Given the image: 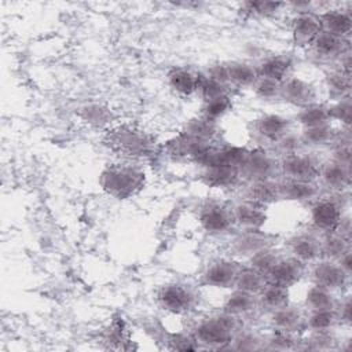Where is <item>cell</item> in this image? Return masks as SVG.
Listing matches in <instances>:
<instances>
[{
    "label": "cell",
    "instance_id": "cell-1",
    "mask_svg": "<svg viewBox=\"0 0 352 352\" xmlns=\"http://www.w3.org/2000/svg\"><path fill=\"white\" fill-rule=\"evenodd\" d=\"M144 184V173L128 164H117L106 168L100 175L102 188L118 199L135 195Z\"/></svg>",
    "mask_w": 352,
    "mask_h": 352
},
{
    "label": "cell",
    "instance_id": "cell-2",
    "mask_svg": "<svg viewBox=\"0 0 352 352\" xmlns=\"http://www.w3.org/2000/svg\"><path fill=\"white\" fill-rule=\"evenodd\" d=\"M107 144L121 155L131 158H150L155 154V142L146 132L132 128L120 126L107 135Z\"/></svg>",
    "mask_w": 352,
    "mask_h": 352
},
{
    "label": "cell",
    "instance_id": "cell-3",
    "mask_svg": "<svg viewBox=\"0 0 352 352\" xmlns=\"http://www.w3.org/2000/svg\"><path fill=\"white\" fill-rule=\"evenodd\" d=\"M238 322L234 315L223 312L221 315L202 320L194 329V338L197 342L210 348H226L231 344Z\"/></svg>",
    "mask_w": 352,
    "mask_h": 352
},
{
    "label": "cell",
    "instance_id": "cell-4",
    "mask_svg": "<svg viewBox=\"0 0 352 352\" xmlns=\"http://www.w3.org/2000/svg\"><path fill=\"white\" fill-rule=\"evenodd\" d=\"M280 172L287 179H298V180H309L314 182L319 175L320 164L311 154L302 153H292L282 157L279 162Z\"/></svg>",
    "mask_w": 352,
    "mask_h": 352
},
{
    "label": "cell",
    "instance_id": "cell-5",
    "mask_svg": "<svg viewBox=\"0 0 352 352\" xmlns=\"http://www.w3.org/2000/svg\"><path fill=\"white\" fill-rule=\"evenodd\" d=\"M342 219L341 202L334 198H319L311 209V221L315 228L323 232L336 231Z\"/></svg>",
    "mask_w": 352,
    "mask_h": 352
},
{
    "label": "cell",
    "instance_id": "cell-6",
    "mask_svg": "<svg viewBox=\"0 0 352 352\" xmlns=\"http://www.w3.org/2000/svg\"><path fill=\"white\" fill-rule=\"evenodd\" d=\"M199 223L202 228L210 234H221L228 231L235 223L232 210L220 202H206L199 209Z\"/></svg>",
    "mask_w": 352,
    "mask_h": 352
},
{
    "label": "cell",
    "instance_id": "cell-7",
    "mask_svg": "<svg viewBox=\"0 0 352 352\" xmlns=\"http://www.w3.org/2000/svg\"><path fill=\"white\" fill-rule=\"evenodd\" d=\"M158 304L173 314H184L194 307L195 296L192 290L180 283L164 286L157 294Z\"/></svg>",
    "mask_w": 352,
    "mask_h": 352
},
{
    "label": "cell",
    "instance_id": "cell-8",
    "mask_svg": "<svg viewBox=\"0 0 352 352\" xmlns=\"http://www.w3.org/2000/svg\"><path fill=\"white\" fill-rule=\"evenodd\" d=\"M322 30L319 15L311 11H300L292 21V38L297 47H311Z\"/></svg>",
    "mask_w": 352,
    "mask_h": 352
},
{
    "label": "cell",
    "instance_id": "cell-9",
    "mask_svg": "<svg viewBox=\"0 0 352 352\" xmlns=\"http://www.w3.org/2000/svg\"><path fill=\"white\" fill-rule=\"evenodd\" d=\"M276 166L275 160L263 148H256L248 153L246 160L239 169L242 175L248 176L253 182L271 179L276 172Z\"/></svg>",
    "mask_w": 352,
    "mask_h": 352
},
{
    "label": "cell",
    "instance_id": "cell-10",
    "mask_svg": "<svg viewBox=\"0 0 352 352\" xmlns=\"http://www.w3.org/2000/svg\"><path fill=\"white\" fill-rule=\"evenodd\" d=\"M241 265L231 260H216L210 263L202 272L201 282L213 287H230L235 285Z\"/></svg>",
    "mask_w": 352,
    "mask_h": 352
},
{
    "label": "cell",
    "instance_id": "cell-11",
    "mask_svg": "<svg viewBox=\"0 0 352 352\" xmlns=\"http://www.w3.org/2000/svg\"><path fill=\"white\" fill-rule=\"evenodd\" d=\"M311 50L320 60H336L349 52V44L345 37L322 30L311 44Z\"/></svg>",
    "mask_w": 352,
    "mask_h": 352
},
{
    "label": "cell",
    "instance_id": "cell-12",
    "mask_svg": "<svg viewBox=\"0 0 352 352\" xmlns=\"http://www.w3.org/2000/svg\"><path fill=\"white\" fill-rule=\"evenodd\" d=\"M349 275L340 267L336 260H326L316 263L312 270V279L315 285L329 290H337L346 285Z\"/></svg>",
    "mask_w": 352,
    "mask_h": 352
},
{
    "label": "cell",
    "instance_id": "cell-13",
    "mask_svg": "<svg viewBox=\"0 0 352 352\" xmlns=\"http://www.w3.org/2000/svg\"><path fill=\"white\" fill-rule=\"evenodd\" d=\"M279 96L290 104L304 107L315 102V89L298 77H287L280 82Z\"/></svg>",
    "mask_w": 352,
    "mask_h": 352
},
{
    "label": "cell",
    "instance_id": "cell-14",
    "mask_svg": "<svg viewBox=\"0 0 352 352\" xmlns=\"http://www.w3.org/2000/svg\"><path fill=\"white\" fill-rule=\"evenodd\" d=\"M304 272V263L294 257L289 258H278L275 265L267 274V280L279 283L282 286H292L300 280Z\"/></svg>",
    "mask_w": 352,
    "mask_h": 352
},
{
    "label": "cell",
    "instance_id": "cell-15",
    "mask_svg": "<svg viewBox=\"0 0 352 352\" xmlns=\"http://www.w3.org/2000/svg\"><path fill=\"white\" fill-rule=\"evenodd\" d=\"M241 176V169L232 165H210L205 166L201 173V180L208 187L214 188H227L238 183Z\"/></svg>",
    "mask_w": 352,
    "mask_h": 352
},
{
    "label": "cell",
    "instance_id": "cell-16",
    "mask_svg": "<svg viewBox=\"0 0 352 352\" xmlns=\"http://www.w3.org/2000/svg\"><path fill=\"white\" fill-rule=\"evenodd\" d=\"M275 236L258 230H245L241 235H238L232 242V250L236 254L252 256L253 253L270 248L274 242Z\"/></svg>",
    "mask_w": 352,
    "mask_h": 352
},
{
    "label": "cell",
    "instance_id": "cell-17",
    "mask_svg": "<svg viewBox=\"0 0 352 352\" xmlns=\"http://www.w3.org/2000/svg\"><path fill=\"white\" fill-rule=\"evenodd\" d=\"M264 209V205L246 199L234 206L232 214L235 223H238L245 230H258L267 220V213Z\"/></svg>",
    "mask_w": 352,
    "mask_h": 352
},
{
    "label": "cell",
    "instance_id": "cell-18",
    "mask_svg": "<svg viewBox=\"0 0 352 352\" xmlns=\"http://www.w3.org/2000/svg\"><path fill=\"white\" fill-rule=\"evenodd\" d=\"M279 198L290 199V201H311L318 195V187L314 182L309 180H298V179H287L285 177L278 183Z\"/></svg>",
    "mask_w": 352,
    "mask_h": 352
},
{
    "label": "cell",
    "instance_id": "cell-19",
    "mask_svg": "<svg viewBox=\"0 0 352 352\" xmlns=\"http://www.w3.org/2000/svg\"><path fill=\"white\" fill-rule=\"evenodd\" d=\"M289 120L279 114H264L254 122L257 135L271 143H276L285 133L289 132Z\"/></svg>",
    "mask_w": 352,
    "mask_h": 352
},
{
    "label": "cell",
    "instance_id": "cell-20",
    "mask_svg": "<svg viewBox=\"0 0 352 352\" xmlns=\"http://www.w3.org/2000/svg\"><path fill=\"white\" fill-rule=\"evenodd\" d=\"M292 257L301 263L315 261L320 256V241L312 234H300L289 241Z\"/></svg>",
    "mask_w": 352,
    "mask_h": 352
},
{
    "label": "cell",
    "instance_id": "cell-21",
    "mask_svg": "<svg viewBox=\"0 0 352 352\" xmlns=\"http://www.w3.org/2000/svg\"><path fill=\"white\" fill-rule=\"evenodd\" d=\"M208 143L209 142L199 140L183 131L180 135L166 142L165 150L168 151V154H170L175 158H188L192 161L194 157L198 154V151Z\"/></svg>",
    "mask_w": 352,
    "mask_h": 352
},
{
    "label": "cell",
    "instance_id": "cell-22",
    "mask_svg": "<svg viewBox=\"0 0 352 352\" xmlns=\"http://www.w3.org/2000/svg\"><path fill=\"white\" fill-rule=\"evenodd\" d=\"M318 177H320L322 183L327 188L340 191L349 184V180H351L349 166L331 160V161L320 165Z\"/></svg>",
    "mask_w": 352,
    "mask_h": 352
},
{
    "label": "cell",
    "instance_id": "cell-23",
    "mask_svg": "<svg viewBox=\"0 0 352 352\" xmlns=\"http://www.w3.org/2000/svg\"><path fill=\"white\" fill-rule=\"evenodd\" d=\"M323 30L333 33L340 37H345L349 34L352 29V16L349 11L345 10H326L319 15Z\"/></svg>",
    "mask_w": 352,
    "mask_h": 352
},
{
    "label": "cell",
    "instance_id": "cell-24",
    "mask_svg": "<svg viewBox=\"0 0 352 352\" xmlns=\"http://www.w3.org/2000/svg\"><path fill=\"white\" fill-rule=\"evenodd\" d=\"M292 69V59L286 55H272L265 58L256 67L258 77H267L282 82Z\"/></svg>",
    "mask_w": 352,
    "mask_h": 352
},
{
    "label": "cell",
    "instance_id": "cell-25",
    "mask_svg": "<svg viewBox=\"0 0 352 352\" xmlns=\"http://www.w3.org/2000/svg\"><path fill=\"white\" fill-rule=\"evenodd\" d=\"M245 195L248 201H252L260 205L271 204L279 198L278 183H275L272 179L253 180L248 186Z\"/></svg>",
    "mask_w": 352,
    "mask_h": 352
},
{
    "label": "cell",
    "instance_id": "cell-26",
    "mask_svg": "<svg viewBox=\"0 0 352 352\" xmlns=\"http://www.w3.org/2000/svg\"><path fill=\"white\" fill-rule=\"evenodd\" d=\"M201 74H195L188 69L175 67L168 73V82L170 88L180 95H191L198 91Z\"/></svg>",
    "mask_w": 352,
    "mask_h": 352
},
{
    "label": "cell",
    "instance_id": "cell-27",
    "mask_svg": "<svg viewBox=\"0 0 352 352\" xmlns=\"http://www.w3.org/2000/svg\"><path fill=\"white\" fill-rule=\"evenodd\" d=\"M271 323L275 330L293 333L302 326L304 320L301 312L297 308L286 304L278 309L271 311Z\"/></svg>",
    "mask_w": 352,
    "mask_h": 352
},
{
    "label": "cell",
    "instance_id": "cell-28",
    "mask_svg": "<svg viewBox=\"0 0 352 352\" xmlns=\"http://www.w3.org/2000/svg\"><path fill=\"white\" fill-rule=\"evenodd\" d=\"M257 301L261 307L274 311L287 304L289 301V290L286 286H282L279 283L268 282L264 285V287L260 290Z\"/></svg>",
    "mask_w": 352,
    "mask_h": 352
},
{
    "label": "cell",
    "instance_id": "cell-29",
    "mask_svg": "<svg viewBox=\"0 0 352 352\" xmlns=\"http://www.w3.org/2000/svg\"><path fill=\"white\" fill-rule=\"evenodd\" d=\"M258 301L256 294L243 292L241 289H235L224 301L223 305V312L230 314V315H243L250 311H253L257 307Z\"/></svg>",
    "mask_w": 352,
    "mask_h": 352
},
{
    "label": "cell",
    "instance_id": "cell-30",
    "mask_svg": "<svg viewBox=\"0 0 352 352\" xmlns=\"http://www.w3.org/2000/svg\"><path fill=\"white\" fill-rule=\"evenodd\" d=\"M226 70L228 82H232L239 87H252L258 78L256 67L246 62L226 63Z\"/></svg>",
    "mask_w": 352,
    "mask_h": 352
},
{
    "label": "cell",
    "instance_id": "cell-31",
    "mask_svg": "<svg viewBox=\"0 0 352 352\" xmlns=\"http://www.w3.org/2000/svg\"><path fill=\"white\" fill-rule=\"evenodd\" d=\"M296 118L301 125H304V128L329 124V121H330L329 106L314 102L308 106L301 107V110L297 113Z\"/></svg>",
    "mask_w": 352,
    "mask_h": 352
},
{
    "label": "cell",
    "instance_id": "cell-32",
    "mask_svg": "<svg viewBox=\"0 0 352 352\" xmlns=\"http://www.w3.org/2000/svg\"><path fill=\"white\" fill-rule=\"evenodd\" d=\"M265 283H267V276L249 265V267H241L235 280V287L252 294H258Z\"/></svg>",
    "mask_w": 352,
    "mask_h": 352
},
{
    "label": "cell",
    "instance_id": "cell-33",
    "mask_svg": "<svg viewBox=\"0 0 352 352\" xmlns=\"http://www.w3.org/2000/svg\"><path fill=\"white\" fill-rule=\"evenodd\" d=\"M348 249H351L349 239L336 231L326 232L324 238L320 241V257L326 260H337Z\"/></svg>",
    "mask_w": 352,
    "mask_h": 352
},
{
    "label": "cell",
    "instance_id": "cell-34",
    "mask_svg": "<svg viewBox=\"0 0 352 352\" xmlns=\"http://www.w3.org/2000/svg\"><path fill=\"white\" fill-rule=\"evenodd\" d=\"M305 304L311 311L336 308V300L331 294V290L319 285H314L308 289L305 296Z\"/></svg>",
    "mask_w": 352,
    "mask_h": 352
},
{
    "label": "cell",
    "instance_id": "cell-35",
    "mask_svg": "<svg viewBox=\"0 0 352 352\" xmlns=\"http://www.w3.org/2000/svg\"><path fill=\"white\" fill-rule=\"evenodd\" d=\"M336 132L330 126V124H323L318 126H309L304 128L302 133L300 135L301 143L308 146H323L330 144Z\"/></svg>",
    "mask_w": 352,
    "mask_h": 352
},
{
    "label": "cell",
    "instance_id": "cell-36",
    "mask_svg": "<svg viewBox=\"0 0 352 352\" xmlns=\"http://www.w3.org/2000/svg\"><path fill=\"white\" fill-rule=\"evenodd\" d=\"M326 87L330 96L337 100L348 96L351 88V76L342 73L340 69L331 70L326 74Z\"/></svg>",
    "mask_w": 352,
    "mask_h": 352
},
{
    "label": "cell",
    "instance_id": "cell-37",
    "mask_svg": "<svg viewBox=\"0 0 352 352\" xmlns=\"http://www.w3.org/2000/svg\"><path fill=\"white\" fill-rule=\"evenodd\" d=\"M249 150L241 146H226L223 148H216L214 153V161L212 165H232L236 168H241L243 161L246 160Z\"/></svg>",
    "mask_w": 352,
    "mask_h": 352
},
{
    "label": "cell",
    "instance_id": "cell-38",
    "mask_svg": "<svg viewBox=\"0 0 352 352\" xmlns=\"http://www.w3.org/2000/svg\"><path fill=\"white\" fill-rule=\"evenodd\" d=\"M184 132L199 140L209 142L216 135V121H212L204 116L192 118L187 122Z\"/></svg>",
    "mask_w": 352,
    "mask_h": 352
},
{
    "label": "cell",
    "instance_id": "cell-39",
    "mask_svg": "<svg viewBox=\"0 0 352 352\" xmlns=\"http://www.w3.org/2000/svg\"><path fill=\"white\" fill-rule=\"evenodd\" d=\"M338 320L337 309H315L307 319V326L311 330H327L331 329Z\"/></svg>",
    "mask_w": 352,
    "mask_h": 352
},
{
    "label": "cell",
    "instance_id": "cell-40",
    "mask_svg": "<svg viewBox=\"0 0 352 352\" xmlns=\"http://www.w3.org/2000/svg\"><path fill=\"white\" fill-rule=\"evenodd\" d=\"M231 106H232L231 98L227 94L220 95V96L209 99L204 103L202 116L212 120V121H216L220 117H223L231 109Z\"/></svg>",
    "mask_w": 352,
    "mask_h": 352
},
{
    "label": "cell",
    "instance_id": "cell-41",
    "mask_svg": "<svg viewBox=\"0 0 352 352\" xmlns=\"http://www.w3.org/2000/svg\"><path fill=\"white\" fill-rule=\"evenodd\" d=\"M278 258V254L274 250H271V248H264L250 256V267L267 276V274L275 265Z\"/></svg>",
    "mask_w": 352,
    "mask_h": 352
},
{
    "label": "cell",
    "instance_id": "cell-42",
    "mask_svg": "<svg viewBox=\"0 0 352 352\" xmlns=\"http://www.w3.org/2000/svg\"><path fill=\"white\" fill-rule=\"evenodd\" d=\"M227 85L209 77V76H202L199 77V84H198V92L201 94L204 102L213 99L216 96L220 95H226L227 94Z\"/></svg>",
    "mask_w": 352,
    "mask_h": 352
},
{
    "label": "cell",
    "instance_id": "cell-43",
    "mask_svg": "<svg viewBox=\"0 0 352 352\" xmlns=\"http://www.w3.org/2000/svg\"><path fill=\"white\" fill-rule=\"evenodd\" d=\"M304 342L305 346H302V349H330L333 348L336 338L334 334L330 331V329L327 330H312L309 338H307Z\"/></svg>",
    "mask_w": 352,
    "mask_h": 352
},
{
    "label": "cell",
    "instance_id": "cell-44",
    "mask_svg": "<svg viewBox=\"0 0 352 352\" xmlns=\"http://www.w3.org/2000/svg\"><path fill=\"white\" fill-rule=\"evenodd\" d=\"M282 3L275 1H246L242 4L243 12L250 16H268L278 11Z\"/></svg>",
    "mask_w": 352,
    "mask_h": 352
},
{
    "label": "cell",
    "instance_id": "cell-45",
    "mask_svg": "<svg viewBox=\"0 0 352 352\" xmlns=\"http://www.w3.org/2000/svg\"><path fill=\"white\" fill-rule=\"evenodd\" d=\"M252 87L254 94L261 99H274L280 92V82L267 77H258Z\"/></svg>",
    "mask_w": 352,
    "mask_h": 352
},
{
    "label": "cell",
    "instance_id": "cell-46",
    "mask_svg": "<svg viewBox=\"0 0 352 352\" xmlns=\"http://www.w3.org/2000/svg\"><path fill=\"white\" fill-rule=\"evenodd\" d=\"M351 109L352 106L349 95L338 99L333 106H329L330 120H337L348 126L351 124Z\"/></svg>",
    "mask_w": 352,
    "mask_h": 352
},
{
    "label": "cell",
    "instance_id": "cell-47",
    "mask_svg": "<svg viewBox=\"0 0 352 352\" xmlns=\"http://www.w3.org/2000/svg\"><path fill=\"white\" fill-rule=\"evenodd\" d=\"M268 346L270 349H278V351H286L296 348V340L293 338L292 333L276 330L270 338H268Z\"/></svg>",
    "mask_w": 352,
    "mask_h": 352
},
{
    "label": "cell",
    "instance_id": "cell-48",
    "mask_svg": "<svg viewBox=\"0 0 352 352\" xmlns=\"http://www.w3.org/2000/svg\"><path fill=\"white\" fill-rule=\"evenodd\" d=\"M81 114H82V118L91 124H95V125H102V124H106L107 120H109V111L100 106H85L82 110H81Z\"/></svg>",
    "mask_w": 352,
    "mask_h": 352
},
{
    "label": "cell",
    "instance_id": "cell-49",
    "mask_svg": "<svg viewBox=\"0 0 352 352\" xmlns=\"http://www.w3.org/2000/svg\"><path fill=\"white\" fill-rule=\"evenodd\" d=\"M234 341V349L238 351H253L260 348V338L256 334L252 333H241L236 337L232 338Z\"/></svg>",
    "mask_w": 352,
    "mask_h": 352
},
{
    "label": "cell",
    "instance_id": "cell-50",
    "mask_svg": "<svg viewBox=\"0 0 352 352\" xmlns=\"http://www.w3.org/2000/svg\"><path fill=\"white\" fill-rule=\"evenodd\" d=\"M275 144H276V148H278L283 155L296 153V151H298V148L302 146L300 136H296V135H293V133H290V132L285 133Z\"/></svg>",
    "mask_w": 352,
    "mask_h": 352
},
{
    "label": "cell",
    "instance_id": "cell-51",
    "mask_svg": "<svg viewBox=\"0 0 352 352\" xmlns=\"http://www.w3.org/2000/svg\"><path fill=\"white\" fill-rule=\"evenodd\" d=\"M170 342V348L172 349H179V351H188V349H197V345L194 342L195 338L192 337H187L184 334H173L169 340Z\"/></svg>",
    "mask_w": 352,
    "mask_h": 352
},
{
    "label": "cell",
    "instance_id": "cell-52",
    "mask_svg": "<svg viewBox=\"0 0 352 352\" xmlns=\"http://www.w3.org/2000/svg\"><path fill=\"white\" fill-rule=\"evenodd\" d=\"M209 77L223 82L227 85L228 82V78H227V70H226V63H220V65H214L209 69V73H208Z\"/></svg>",
    "mask_w": 352,
    "mask_h": 352
},
{
    "label": "cell",
    "instance_id": "cell-53",
    "mask_svg": "<svg viewBox=\"0 0 352 352\" xmlns=\"http://www.w3.org/2000/svg\"><path fill=\"white\" fill-rule=\"evenodd\" d=\"M337 316L340 320H342L345 323L351 322V300H349V297L341 302V307L337 311Z\"/></svg>",
    "mask_w": 352,
    "mask_h": 352
},
{
    "label": "cell",
    "instance_id": "cell-54",
    "mask_svg": "<svg viewBox=\"0 0 352 352\" xmlns=\"http://www.w3.org/2000/svg\"><path fill=\"white\" fill-rule=\"evenodd\" d=\"M336 261L340 264V267H341L348 275H351V270H352V264H351V249H348L345 253H342Z\"/></svg>",
    "mask_w": 352,
    "mask_h": 352
}]
</instances>
